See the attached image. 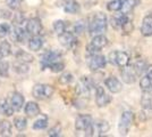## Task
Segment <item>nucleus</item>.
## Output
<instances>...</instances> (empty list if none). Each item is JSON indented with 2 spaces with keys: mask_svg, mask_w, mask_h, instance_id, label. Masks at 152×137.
<instances>
[{
  "mask_svg": "<svg viewBox=\"0 0 152 137\" xmlns=\"http://www.w3.org/2000/svg\"><path fill=\"white\" fill-rule=\"evenodd\" d=\"M107 30V17L103 13H96L93 15L89 23V32L91 36L102 34Z\"/></svg>",
  "mask_w": 152,
  "mask_h": 137,
  "instance_id": "f257e3e1",
  "label": "nucleus"
},
{
  "mask_svg": "<svg viewBox=\"0 0 152 137\" xmlns=\"http://www.w3.org/2000/svg\"><path fill=\"white\" fill-rule=\"evenodd\" d=\"M75 129L77 131H84L85 136H93L94 128H93V120L90 114H81L76 118Z\"/></svg>",
  "mask_w": 152,
  "mask_h": 137,
  "instance_id": "f03ea898",
  "label": "nucleus"
},
{
  "mask_svg": "<svg viewBox=\"0 0 152 137\" xmlns=\"http://www.w3.org/2000/svg\"><path fill=\"white\" fill-rule=\"evenodd\" d=\"M55 93L53 87L50 85H45V84H37L34 85L32 89V95L33 97L38 98V99H47L50 98Z\"/></svg>",
  "mask_w": 152,
  "mask_h": 137,
  "instance_id": "7ed1b4c3",
  "label": "nucleus"
},
{
  "mask_svg": "<svg viewBox=\"0 0 152 137\" xmlns=\"http://www.w3.org/2000/svg\"><path fill=\"white\" fill-rule=\"evenodd\" d=\"M108 59L113 65H117L119 67H124L129 63V56L125 52L114 50L108 55Z\"/></svg>",
  "mask_w": 152,
  "mask_h": 137,
  "instance_id": "20e7f679",
  "label": "nucleus"
},
{
  "mask_svg": "<svg viewBox=\"0 0 152 137\" xmlns=\"http://www.w3.org/2000/svg\"><path fill=\"white\" fill-rule=\"evenodd\" d=\"M108 45V39L103 34H96L93 36V38L91 40V44L86 47V50L90 55L91 54H96L100 52L102 48H104Z\"/></svg>",
  "mask_w": 152,
  "mask_h": 137,
  "instance_id": "39448f33",
  "label": "nucleus"
},
{
  "mask_svg": "<svg viewBox=\"0 0 152 137\" xmlns=\"http://www.w3.org/2000/svg\"><path fill=\"white\" fill-rule=\"evenodd\" d=\"M134 116L131 111H124L119 120V124H118V130L121 136L127 135V133L129 131L132 124H133Z\"/></svg>",
  "mask_w": 152,
  "mask_h": 137,
  "instance_id": "423d86ee",
  "label": "nucleus"
},
{
  "mask_svg": "<svg viewBox=\"0 0 152 137\" xmlns=\"http://www.w3.org/2000/svg\"><path fill=\"white\" fill-rule=\"evenodd\" d=\"M88 66L91 71H98L100 69H103L107 64V59L103 55L99 54H91L88 57Z\"/></svg>",
  "mask_w": 152,
  "mask_h": 137,
  "instance_id": "0eeeda50",
  "label": "nucleus"
},
{
  "mask_svg": "<svg viewBox=\"0 0 152 137\" xmlns=\"http://www.w3.org/2000/svg\"><path fill=\"white\" fill-rule=\"evenodd\" d=\"M61 59V54L60 53L56 52V50H48L45 52L41 59H40V64L42 70H45L47 67H50L51 64H53L55 62H58Z\"/></svg>",
  "mask_w": 152,
  "mask_h": 137,
  "instance_id": "6e6552de",
  "label": "nucleus"
},
{
  "mask_svg": "<svg viewBox=\"0 0 152 137\" xmlns=\"http://www.w3.org/2000/svg\"><path fill=\"white\" fill-rule=\"evenodd\" d=\"M121 73L124 82H126V84H134L136 78H137V76H139V73L136 71L135 66L128 65V64L126 66H124V67H121Z\"/></svg>",
  "mask_w": 152,
  "mask_h": 137,
  "instance_id": "1a4fd4ad",
  "label": "nucleus"
},
{
  "mask_svg": "<svg viewBox=\"0 0 152 137\" xmlns=\"http://www.w3.org/2000/svg\"><path fill=\"white\" fill-rule=\"evenodd\" d=\"M110 102H111V97L106 93L103 87L101 86L95 87V103L96 105L99 107H103V106H107Z\"/></svg>",
  "mask_w": 152,
  "mask_h": 137,
  "instance_id": "9d476101",
  "label": "nucleus"
},
{
  "mask_svg": "<svg viewBox=\"0 0 152 137\" xmlns=\"http://www.w3.org/2000/svg\"><path fill=\"white\" fill-rule=\"evenodd\" d=\"M25 30L31 36H39L40 33L42 32L43 26H42V23L39 19H31V20H28L26 22Z\"/></svg>",
  "mask_w": 152,
  "mask_h": 137,
  "instance_id": "9b49d317",
  "label": "nucleus"
},
{
  "mask_svg": "<svg viewBox=\"0 0 152 137\" xmlns=\"http://www.w3.org/2000/svg\"><path fill=\"white\" fill-rule=\"evenodd\" d=\"M104 85L108 88V90L110 93H113V94H117V93H119L123 89L121 82L116 77H113V76L104 80Z\"/></svg>",
  "mask_w": 152,
  "mask_h": 137,
  "instance_id": "f8f14e48",
  "label": "nucleus"
},
{
  "mask_svg": "<svg viewBox=\"0 0 152 137\" xmlns=\"http://www.w3.org/2000/svg\"><path fill=\"white\" fill-rule=\"evenodd\" d=\"M59 41L66 48H73L77 44L75 34L72 32H64L61 36H59Z\"/></svg>",
  "mask_w": 152,
  "mask_h": 137,
  "instance_id": "ddd939ff",
  "label": "nucleus"
},
{
  "mask_svg": "<svg viewBox=\"0 0 152 137\" xmlns=\"http://www.w3.org/2000/svg\"><path fill=\"white\" fill-rule=\"evenodd\" d=\"M24 103H25V98L20 93L15 91L10 95V104L15 109V111L22 110V107L24 106Z\"/></svg>",
  "mask_w": 152,
  "mask_h": 137,
  "instance_id": "4468645a",
  "label": "nucleus"
},
{
  "mask_svg": "<svg viewBox=\"0 0 152 137\" xmlns=\"http://www.w3.org/2000/svg\"><path fill=\"white\" fill-rule=\"evenodd\" d=\"M43 42H45V40L40 34L39 36H32L30 40H28L27 46H28V49L32 50V52H39L42 48Z\"/></svg>",
  "mask_w": 152,
  "mask_h": 137,
  "instance_id": "2eb2a0df",
  "label": "nucleus"
},
{
  "mask_svg": "<svg viewBox=\"0 0 152 137\" xmlns=\"http://www.w3.org/2000/svg\"><path fill=\"white\" fill-rule=\"evenodd\" d=\"M141 33L144 37L152 36V15H146L143 19L141 25Z\"/></svg>",
  "mask_w": 152,
  "mask_h": 137,
  "instance_id": "dca6fc26",
  "label": "nucleus"
},
{
  "mask_svg": "<svg viewBox=\"0 0 152 137\" xmlns=\"http://www.w3.org/2000/svg\"><path fill=\"white\" fill-rule=\"evenodd\" d=\"M26 33L27 31L24 30L20 26H15L12 30V39L15 42H24L26 39Z\"/></svg>",
  "mask_w": 152,
  "mask_h": 137,
  "instance_id": "f3484780",
  "label": "nucleus"
},
{
  "mask_svg": "<svg viewBox=\"0 0 152 137\" xmlns=\"http://www.w3.org/2000/svg\"><path fill=\"white\" fill-rule=\"evenodd\" d=\"M24 112H25V114L27 117H37V116L40 114V106L35 102H28L24 106Z\"/></svg>",
  "mask_w": 152,
  "mask_h": 137,
  "instance_id": "a211bd4d",
  "label": "nucleus"
},
{
  "mask_svg": "<svg viewBox=\"0 0 152 137\" xmlns=\"http://www.w3.org/2000/svg\"><path fill=\"white\" fill-rule=\"evenodd\" d=\"M93 128H94V133H96L98 136H102V135H104L106 133L109 131L110 124H109L108 121L100 120V121H98L96 124H93Z\"/></svg>",
  "mask_w": 152,
  "mask_h": 137,
  "instance_id": "6ab92c4d",
  "label": "nucleus"
},
{
  "mask_svg": "<svg viewBox=\"0 0 152 137\" xmlns=\"http://www.w3.org/2000/svg\"><path fill=\"white\" fill-rule=\"evenodd\" d=\"M14 109L10 103H8V101L5 98H0V113L1 114H5L7 117H10L14 114Z\"/></svg>",
  "mask_w": 152,
  "mask_h": 137,
  "instance_id": "aec40b11",
  "label": "nucleus"
},
{
  "mask_svg": "<svg viewBox=\"0 0 152 137\" xmlns=\"http://www.w3.org/2000/svg\"><path fill=\"white\" fill-rule=\"evenodd\" d=\"M48 124H49L48 116L47 114H40L39 118L34 121V124H33V129H35V130H42V129L47 128Z\"/></svg>",
  "mask_w": 152,
  "mask_h": 137,
  "instance_id": "412c9836",
  "label": "nucleus"
},
{
  "mask_svg": "<svg viewBox=\"0 0 152 137\" xmlns=\"http://www.w3.org/2000/svg\"><path fill=\"white\" fill-rule=\"evenodd\" d=\"M81 6L78 2H76L75 0H70V1H66L65 6H64V10L67 14H76L80 12Z\"/></svg>",
  "mask_w": 152,
  "mask_h": 137,
  "instance_id": "4be33fe9",
  "label": "nucleus"
},
{
  "mask_svg": "<svg viewBox=\"0 0 152 137\" xmlns=\"http://www.w3.org/2000/svg\"><path fill=\"white\" fill-rule=\"evenodd\" d=\"M15 57L17 61H20V62H24V63H32L33 62V59L34 57L32 56L30 53L27 52H24V50H22V49H18L17 52L15 53Z\"/></svg>",
  "mask_w": 152,
  "mask_h": 137,
  "instance_id": "5701e85b",
  "label": "nucleus"
},
{
  "mask_svg": "<svg viewBox=\"0 0 152 137\" xmlns=\"http://www.w3.org/2000/svg\"><path fill=\"white\" fill-rule=\"evenodd\" d=\"M13 69L14 71L16 72L17 74H26L30 72V67L27 65V63H24V62H20V61H17L13 64Z\"/></svg>",
  "mask_w": 152,
  "mask_h": 137,
  "instance_id": "b1692460",
  "label": "nucleus"
},
{
  "mask_svg": "<svg viewBox=\"0 0 152 137\" xmlns=\"http://www.w3.org/2000/svg\"><path fill=\"white\" fill-rule=\"evenodd\" d=\"M141 105L145 110H152V94L151 91H144L141 98Z\"/></svg>",
  "mask_w": 152,
  "mask_h": 137,
  "instance_id": "393cba45",
  "label": "nucleus"
},
{
  "mask_svg": "<svg viewBox=\"0 0 152 137\" xmlns=\"http://www.w3.org/2000/svg\"><path fill=\"white\" fill-rule=\"evenodd\" d=\"M66 26H67L66 22H64L61 20H57L53 22L52 29H53V31L57 36H61L64 32H66Z\"/></svg>",
  "mask_w": 152,
  "mask_h": 137,
  "instance_id": "a878e982",
  "label": "nucleus"
},
{
  "mask_svg": "<svg viewBox=\"0 0 152 137\" xmlns=\"http://www.w3.org/2000/svg\"><path fill=\"white\" fill-rule=\"evenodd\" d=\"M0 135L1 136H10L12 135V124L7 120L0 121Z\"/></svg>",
  "mask_w": 152,
  "mask_h": 137,
  "instance_id": "bb28decb",
  "label": "nucleus"
},
{
  "mask_svg": "<svg viewBox=\"0 0 152 137\" xmlns=\"http://www.w3.org/2000/svg\"><path fill=\"white\" fill-rule=\"evenodd\" d=\"M14 126L18 131H24L27 127V120L24 117H16L14 119Z\"/></svg>",
  "mask_w": 152,
  "mask_h": 137,
  "instance_id": "cd10ccee",
  "label": "nucleus"
},
{
  "mask_svg": "<svg viewBox=\"0 0 152 137\" xmlns=\"http://www.w3.org/2000/svg\"><path fill=\"white\" fill-rule=\"evenodd\" d=\"M10 54H12V46H10V44L6 40H2L0 42V55L2 57H7Z\"/></svg>",
  "mask_w": 152,
  "mask_h": 137,
  "instance_id": "c85d7f7f",
  "label": "nucleus"
},
{
  "mask_svg": "<svg viewBox=\"0 0 152 137\" xmlns=\"http://www.w3.org/2000/svg\"><path fill=\"white\" fill-rule=\"evenodd\" d=\"M107 8L108 10H110V12L121 10V8H123V1L121 0H111V1L108 2Z\"/></svg>",
  "mask_w": 152,
  "mask_h": 137,
  "instance_id": "c756f323",
  "label": "nucleus"
},
{
  "mask_svg": "<svg viewBox=\"0 0 152 137\" xmlns=\"http://www.w3.org/2000/svg\"><path fill=\"white\" fill-rule=\"evenodd\" d=\"M123 1V8L121 10L125 14H127L128 12H131L134 7L136 6V0H121Z\"/></svg>",
  "mask_w": 152,
  "mask_h": 137,
  "instance_id": "7c9ffc66",
  "label": "nucleus"
},
{
  "mask_svg": "<svg viewBox=\"0 0 152 137\" xmlns=\"http://www.w3.org/2000/svg\"><path fill=\"white\" fill-rule=\"evenodd\" d=\"M58 81H59V84H61V85H69L70 82L73 81V74L69 73V72H65V73H63V74L59 77Z\"/></svg>",
  "mask_w": 152,
  "mask_h": 137,
  "instance_id": "2f4dec72",
  "label": "nucleus"
},
{
  "mask_svg": "<svg viewBox=\"0 0 152 137\" xmlns=\"http://www.w3.org/2000/svg\"><path fill=\"white\" fill-rule=\"evenodd\" d=\"M86 29V22L85 20H80L77 21L74 25V31H75L76 34H82Z\"/></svg>",
  "mask_w": 152,
  "mask_h": 137,
  "instance_id": "473e14b6",
  "label": "nucleus"
},
{
  "mask_svg": "<svg viewBox=\"0 0 152 137\" xmlns=\"http://www.w3.org/2000/svg\"><path fill=\"white\" fill-rule=\"evenodd\" d=\"M10 33V26L7 23H1L0 24V38L4 39L5 37H7Z\"/></svg>",
  "mask_w": 152,
  "mask_h": 137,
  "instance_id": "72a5a7b5",
  "label": "nucleus"
},
{
  "mask_svg": "<svg viewBox=\"0 0 152 137\" xmlns=\"http://www.w3.org/2000/svg\"><path fill=\"white\" fill-rule=\"evenodd\" d=\"M49 69H50L53 73H58V72H61L64 69H65V64H64L63 62L58 61V62H55L53 64H51Z\"/></svg>",
  "mask_w": 152,
  "mask_h": 137,
  "instance_id": "f704fd0d",
  "label": "nucleus"
},
{
  "mask_svg": "<svg viewBox=\"0 0 152 137\" xmlns=\"http://www.w3.org/2000/svg\"><path fill=\"white\" fill-rule=\"evenodd\" d=\"M9 74V64L7 62H0V76L7 78Z\"/></svg>",
  "mask_w": 152,
  "mask_h": 137,
  "instance_id": "c9c22d12",
  "label": "nucleus"
},
{
  "mask_svg": "<svg viewBox=\"0 0 152 137\" xmlns=\"http://www.w3.org/2000/svg\"><path fill=\"white\" fill-rule=\"evenodd\" d=\"M48 135L50 137H58L61 135V127L60 126H55V127H52V128H50L49 129V131H48Z\"/></svg>",
  "mask_w": 152,
  "mask_h": 137,
  "instance_id": "e433bc0d",
  "label": "nucleus"
},
{
  "mask_svg": "<svg viewBox=\"0 0 152 137\" xmlns=\"http://www.w3.org/2000/svg\"><path fill=\"white\" fill-rule=\"evenodd\" d=\"M134 66H135L136 71H137V73H139V76L142 73V72H144L146 70V63L144 62V61H142V59L137 61V62L134 64Z\"/></svg>",
  "mask_w": 152,
  "mask_h": 137,
  "instance_id": "4c0bfd02",
  "label": "nucleus"
},
{
  "mask_svg": "<svg viewBox=\"0 0 152 137\" xmlns=\"http://www.w3.org/2000/svg\"><path fill=\"white\" fill-rule=\"evenodd\" d=\"M20 2H22V0H6V5L13 10L17 9L20 6Z\"/></svg>",
  "mask_w": 152,
  "mask_h": 137,
  "instance_id": "58836bf2",
  "label": "nucleus"
},
{
  "mask_svg": "<svg viewBox=\"0 0 152 137\" xmlns=\"http://www.w3.org/2000/svg\"><path fill=\"white\" fill-rule=\"evenodd\" d=\"M121 29H123V31H124L125 33H131V32H132V31H133V29H134L132 21L128 19V20L124 23V25L121 26Z\"/></svg>",
  "mask_w": 152,
  "mask_h": 137,
  "instance_id": "ea45409f",
  "label": "nucleus"
},
{
  "mask_svg": "<svg viewBox=\"0 0 152 137\" xmlns=\"http://www.w3.org/2000/svg\"><path fill=\"white\" fill-rule=\"evenodd\" d=\"M23 21H24V16H23V14L22 13H18L15 15V22H16L17 24H20Z\"/></svg>",
  "mask_w": 152,
  "mask_h": 137,
  "instance_id": "a19ab883",
  "label": "nucleus"
},
{
  "mask_svg": "<svg viewBox=\"0 0 152 137\" xmlns=\"http://www.w3.org/2000/svg\"><path fill=\"white\" fill-rule=\"evenodd\" d=\"M64 1H70V0H64Z\"/></svg>",
  "mask_w": 152,
  "mask_h": 137,
  "instance_id": "79ce46f5",
  "label": "nucleus"
},
{
  "mask_svg": "<svg viewBox=\"0 0 152 137\" xmlns=\"http://www.w3.org/2000/svg\"><path fill=\"white\" fill-rule=\"evenodd\" d=\"M1 57H2V56H1V55H0V59H1Z\"/></svg>",
  "mask_w": 152,
  "mask_h": 137,
  "instance_id": "37998d69",
  "label": "nucleus"
}]
</instances>
